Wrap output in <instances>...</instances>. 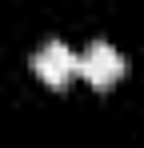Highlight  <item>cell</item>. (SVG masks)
<instances>
[{"label":"cell","mask_w":144,"mask_h":148,"mask_svg":"<svg viewBox=\"0 0 144 148\" xmlns=\"http://www.w3.org/2000/svg\"><path fill=\"white\" fill-rule=\"evenodd\" d=\"M124 72H128L124 56H120L112 44H104V40H92L88 48L80 52V60H76V76H84L96 92H108Z\"/></svg>","instance_id":"1"},{"label":"cell","mask_w":144,"mask_h":148,"mask_svg":"<svg viewBox=\"0 0 144 148\" xmlns=\"http://www.w3.org/2000/svg\"><path fill=\"white\" fill-rule=\"evenodd\" d=\"M76 52L64 44V40H48V44H40V48L32 52V72L44 80L48 88H68V80L76 76Z\"/></svg>","instance_id":"2"}]
</instances>
